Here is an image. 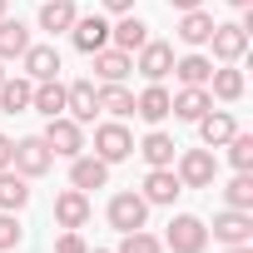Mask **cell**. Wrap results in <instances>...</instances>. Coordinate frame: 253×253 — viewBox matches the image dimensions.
I'll return each mask as SVG.
<instances>
[{
	"instance_id": "cell-15",
	"label": "cell",
	"mask_w": 253,
	"mask_h": 253,
	"mask_svg": "<svg viewBox=\"0 0 253 253\" xmlns=\"http://www.w3.org/2000/svg\"><path fill=\"white\" fill-rule=\"evenodd\" d=\"M199 124V139H204V149H223L233 134H238V124H233V114L228 109H209L204 119H194Z\"/></svg>"
},
{
	"instance_id": "cell-8",
	"label": "cell",
	"mask_w": 253,
	"mask_h": 253,
	"mask_svg": "<svg viewBox=\"0 0 253 253\" xmlns=\"http://www.w3.org/2000/svg\"><path fill=\"white\" fill-rule=\"evenodd\" d=\"M144 218H149V204H144V194H114L109 199V228H119V233H134V228H144Z\"/></svg>"
},
{
	"instance_id": "cell-7",
	"label": "cell",
	"mask_w": 253,
	"mask_h": 253,
	"mask_svg": "<svg viewBox=\"0 0 253 253\" xmlns=\"http://www.w3.org/2000/svg\"><path fill=\"white\" fill-rule=\"evenodd\" d=\"M134 70L149 80V84H164V75L174 70V45L169 40H144L134 50Z\"/></svg>"
},
{
	"instance_id": "cell-28",
	"label": "cell",
	"mask_w": 253,
	"mask_h": 253,
	"mask_svg": "<svg viewBox=\"0 0 253 253\" xmlns=\"http://www.w3.org/2000/svg\"><path fill=\"white\" fill-rule=\"evenodd\" d=\"M94 104H99L109 119H129V114H134V94L124 89V80H119V84H104V89H94Z\"/></svg>"
},
{
	"instance_id": "cell-31",
	"label": "cell",
	"mask_w": 253,
	"mask_h": 253,
	"mask_svg": "<svg viewBox=\"0 0 253 253\" xmlns=\"http://www.w3.org/2000/svg\"><path fill=\"white\" fill-rule=\"evenodd\" d=\"M223 199H228V209H243V213H248V209H253V174H248V169L233 174L228 189H223Z\"/></svg>"
},
{
	"instance_id": "cell-13",
	"label": "cell",
	"mask_w": 253,
	"mask_h": 253,
	"mask_svg": "<svg viewBox=\"0 0 253 253\" xmlns=\"http://www.w3.org/2000/svg\"><path fill=\"white\" fill-rule=\"evenodd\" d=\"M55 223H60V228H84V223H89V194H84V189L55 194Z\"/></svg>"
},
{
	"instance_id": "cell-11",
	"label": "cell",
	"mask_w": 253,
	"mask_h": 253,
	"mask_svg": "<svg viewBox=\"0 0 253 253\" xmlns=\"http://www.w3.org/2000/svg\"><path fill=\"white\" fill-rule=\"evenodd\" d=\"M65 114H70L75 124H94V114H99V104H94V80L65 84Z\"/></svg>"
},
{
	"instance_id": "cell-41",
	"label": "cell",
	"mask_w": 253,
	"mask_h": 253,
	"mask_svg": "<svg viewBox=\"0 0 253 253\" xmlns=\"http://www.w3.org/2000/svg\"><path fill=\"white\" fill-rule=\"evenodd\" d=\"M0 80H5V60H0Z\"/></svg>"
},
{
	"instance_id": "cell-12",
	"label": "cell",
	"mask_w": 253,
	"mask_h": 253,
	"mask_svg": "<svg viewBox=\"0 0 253 253\" xmlns=\"http://www.w3.org/2000/svg\"><path fill=\"white\" fill-rule=\"evenodd\" d=\"M109 184V164L104 159H94V154H75L70 159V189H104Z\"/></svg>"
},
{
	"instance_id": "cell-32",
	"label": "cell",
	"mask_w": 253,
	"mask_h": 253,
	"mask_svg": "<svg viewBox=\"0 0 253 253\" xmlns=\"http://www.w3.org/2000/svg\"><path fill=\"white\" fill-rule=\"evenodd\" d=\"M114 253H164V243H159L154 233L134 228V233H124V238H119V248H114Z\"/></svg>"
},
{
	"instance_id": "cell-24",
	"label": "cell",
	"mask_w": 253,
	"mask_h": 253,
	"mask_svg": "<svg viewBox=\"0 0 253 253\" xmlns=\"http://www.w3.org/2000/svg\"><path fill=\"white\" fill-rule=\"evenodd\" d=\"M30 204V179L15 174V169H0V209L5 213H20Z\"/></svg>"
},
{
	"instance_id": "cell-3",
	"label": "cell",
	"mask_w": 253,
	"mask_h": 253,
	"mask_svg": "<svg viewBox=\"0 0 253 253\" xmlns=\"http://www.w3.org/2000/svg\"><path fill=\"white\" fill-rule=\"evenodd\" d=\"M40 139L50 144L55 159H75V154H84V124H75L70 114H55V119H45Z\"/></svg>"
},
{
	"instance_id": "cell-6",
	"label": "cell",
	"mask_w": 253,
	"mask_h": 253,
	"mask_svg": "<svg viewBox=\"0 0 253 253\" xmlns=\"http://www.w3.org/2000/svg\"><path fill=\"white\" fill-rule=\"evenodd\" d=\"M209 45H213V60H218V65H238V60L248 55V30H243L238 20H218L213 35H209Z\"/></svg>"
},
{
	"instance_id": "cell-26",
	"label": "cell",
	"mask_w": 253,
	"mask_h": 253,
	"mask_svg": "<svg viewBox=\"0 0 253 253\" xmlns=\"http://www.w3.org/2000/svg\"><path fill=\"white\" fill-rule=\"evenodd\" d=\"M30 94H35V80H25V75H5V80H0V109H5V114H25L30 109Z\"/></svg>"
},
{
	"instance_id": "cell-2",
	"label": "cell",
	"mask_w": 253,
	"mask_h": 253,
	"mask_svg": "<svg viewBox=\"0 0 253 253\" xmlns=\"http://www.w3.org/2000/svg\"><path fill=\"white\" fill-rule=\"evenodd\" d=\"M174 174L184 189H209L218 179V159H213V149H184V154H174Z\"/></svg>"
},
{
	"instance_id": "cell-29",
	"label": "cell",
	"mask_w": 253,
	"mask_h": 253,
	"mask_svg": "<svg viewBox=\"0 0 253 253\" xmlns=\"http://www.w3.org/2000/svg\"><path fill=\"white\" fill-rule=\"evenodd\" d=\"M75 0H45L40 5V30H50V35H70V25H75Z\"/></svg>"
},
{
	"instance_id": "cell-27",
	"label": "cell",
	"mask_w": 253,
	"mask_h": 253,
	"mask_svg": "<svg viewBox=\"0 0 253 253\" xmlns=\"http://www.w3.org/2000/svg\"><path fill=\"white\" fill-rule=\"evenodd\" d=\"M25 50H30V30H25V20L0 15V60H20Z\"/></svg>"
},
{
	"instance_id": "cell-30",
	"label": "cell",
	"mask_w": 253,
	"mask_h": 253,
	"mask_svg": "<svg viewBox=\"0 0 253 253\" xmlns=\"http://www.w3.org/2000/svg\"><path fill=\"white\" fill-rule=\"evenodd\" d=\"M169 75H179V84H209L213 60H209V55H184V60H174V70H169Z\"/></svg>"
},
{
	"instance_id": "cell-36",
	"label": "cell",
	"mask_w": 253,
	"mask_h": 253,
	"mask_svg": "<svg viewBox=\"0 0 253 253\" xmlns=\"http://www.w3.org/2000/svg\"><path fill=\"white\" fill-rule=\"evenodd\" d=\"M99 5H104V15H129L134 0H99Z\"/></svg>"
},
{
	"instance_id": "cell-5",
	"label": "cell",
	"mask_w": 253,
	"mask_h": 253,
	"mask_svg": "<svg viewBox=\"0 0 253 253\" xmlns=\"http://www.w3.org/2000/svg\"><path fill=\"white\" fill-rule=\"evenodd\" d=\"M129 154H134V134L124 129L119 119H109V124H99V129H94V159L119 164V159H129Z\"/></svg>"
},
{
	"instance_id": "cell-33",
	"label": "cell",
	"mask_w": 253,
	"mask_h": 253,
	"mask_svg": "<svg viewBox=\"0 0 253 253\" xmlns=\"http://www.w3.org/2000/svg\"><path fill=\"white\" fill-rule=\"evenodd\" d=\"M223 149H228V164H233L238 174H243V169H253V134H233Z\"/></svg>"
},
{
	"instance_id": "cell-25",
	"label": "cell",
	"mask_w": 253,
	"mask_h": 253,
	"mask_svg": "<svg viewBox=\"0 0 253 253\" xmlns=\"http://www.w3.org/2000/svg\"><path fill=\"white\" fill-rule=\"evenodd\" d=\"M109 40H114L119 50H129V55H134V50H139V45L149 40V25H144V20H139L134 10H129V15H119V20L109 25Z\"/></svg>"
},
{
	"instance_id": "cell-1",
	"label": "cell",
	"mask_w": 253,
	"mask_h": 253,
	"mask_svg": "<svg viewBox=\"0 0 253 253\" xmlns=\"http://www.w3.org/2000/svg\"><path fill=\"white\" fill-rule=\"evenodd\" d=\"M159 243L174 248V253H204V248H209V223H204L199 213H174V218H169V233H164Z\"/></svg>"
},
{
	"instance_id": "cell-43",
	"label": "cell",
	"mask_w": 253,
	"mask_h": 253,
	"mask_svg": "<svg viewBox=\"0 0 253 253\" xmlns=\"http://www.w3.org/2000/svg\"><path fill=\"white\" fill-rule=\"evenodd\" d=\"M0 15H5V0H0Z\"/></svg>"
},
{
	"instance_id": "cell-42",
	"label": "cell",
	"mask_w": 253,
	"mask_h": 253,
	"mask_svg": "<svg viewBox=\"0 0 253 253\" xmlns=\"http://www.w3.org/2000/svg\"><path fill=\"white\" fill-rule=\"evenodd\" d=\"M89 253H109V248H89Z\"/></svg>"
},
{
	"instance_id": "cell-37",
	"label": "cell",
	"mask_w": 253,
	"mask_h": 253,
	"mask_svg": "<svg viewBox=\"0 0 253 253\" xmlns=\"http://www.w3.org/2000/svg\"><path fill=\"white\" fill-rule=\"evenodd\" d=\"M10 154H15V139L0 134V169H10Z\"/></svg>"
},
{
	"instance_id": "cell-21",
	"label": "cell",
	"mask_w": 253,
	"mask_h": 253,
	"mask_svg": "<svg viewBox=\"0 0 253 253\" xmlns=\"http://www.w3.org/2000/svg\"><path fill=\"white\" fill-rule=\"evenodd\" d=\"M179 194H184V184H179L174 169H149L144 174V204H174Z\"/></svg>"
},
{
	"instance_id": "cell-17",
	"label": "cell",
	"mask_w": 253,
	"mask_h": 253,
	"mask_svg": "<svg viewBox=\"0 0 253 253\" xmlns=\"http://www.w3.org/2000/svg\"><path fill=\"white\" fill-rule=\"evenodd\" d=\"M20 65H25V80H55V75L65 70L55 45H30V50L20 55Z\"/></svg>"
},
{
	"instance_id": "cell-19",
	"label": "cell",
	"mask_w": 253,
	"mask_h": 253,
	"mask_svg": "<svg viewBox=\"0 0 253 253\" xmlns=\"http://www.w3.org/2000/svg\"><path fill=\"white\" fill-rule=\"evenodd\" d=\"M209 99L238 104V99H243V70H238V65H218V70L209 75Z\"/></svg>"
},
{
	"instance_id": "cell-22",
	"label": "cell",
	"mask_w": 253,
	"mask_h": 253,
	"mask_svg": "<svg viewBox=\"0 0 253 253\" xmlns=\"http://www.w3.org/2000/svg\"><path fill=\"white\" fill-rule=\"evenodd\" d=\"M30 109H35V114H45V119L65 114V84H60V75H55V80H35V94H30Z\"/></svg>"
},
{
	"instance_id": "cell-14",
	"label": "cell",
	"mask_w": 253,
	"mask_h": 253,
	"mask_svg": "<svg viewBox=\"0 0 253 253\" xmlns=\"http://www.w3.org/2000/svg\"><path fill=\"white\" fill-rule=\"evenodd\" d=\"M218 243H248L253 238V213H243V209H223V213H213V228H209Z\"/></svg>"
},
{
	"instance_id": "cell-23",
	"label": "cell",
	"mask_w": 253,
	"mask_h": 253,
	"mask_svg": "<svg viewBox=\"0 0 253 253\" xmlns=\"http://www.w3.org/2000/svg\"><path fill=\"white\" fill-rule=\"evenodd\" d=\"M134 114H139L144 124L169 119V89H164V84H144V89L134 94Z\"/></svg>"
},
{
	"instance_id": "cell-16",
	"label": "cell",
	"mask_w": 253,
	"mask_h": 253,
	"mask_svg": "<svg viewBox=\"0 0 253 253\" xmlns=\"http://www.w3.org/2000/svg\"><path fill=\"white\" fill-rule=\"evenodd\" d=\"M129 70H134V55H129V50H119V45H104V50H94V75H99L104 84H119Z\"/></svg>"
},
{
	"instance_id": "cell-40",
	"label": "cell",
	"mask_w": 253,
	"mask_h": 253,
	"mask_svg": "<svg viewBox=\"0 0 253 253\" xmlns=\"http://www.w3.org/2000/svg\"><path fill=\"white\" fill-rule=\"evenodd\" d=\"M228 253H253V248L248 243H228Z\"/></svg>"
},
{
	"instance_id": "cell-20",
	"label": "cell",
	"mask_w": 253,
	"mask_h": 253,
	"mask_svg": "<svg viewBox=\"0 0 253 253\" xmlns=\"http://www.w3.org/2000/svg\"><path fill=\"white\" fill-rule=\"evenodd\" d=\"M139 154H144V164H149V169H174V154H179V144H174L164 129H149V134L139 139Z\"/></svg>"
},
{
	"instance_id": "cell-34",
	"label": "cell",
	"mask_w": 253,
	"mask_h": 253,
	"mask_svg": "<svg viewBox=\"0 0 253 253\" xmlns=\"http://www.w3.org/2000/svg\"><path fill=\"white\" fill-rule=\"evenodd\" d=\"M20 238H25V228H20V218H15V213H5V209H0V253H15V248H20Z\"/></svg>"
},
{
	"instance_id": "cell-18",
	"label": "cell",
	"mask_w": 253,
	"mask_h": 253,
	"mask_svg": "<svg viewBox=\"0 0 253 253\" xmlns=\"http://www.w3.org/2000/svg\"><path fill=\"white\" fill-rule=\"evenodd\" d=\"M213 25H218V20H213L204 5H199V10H184V15H179V40H184L189 50H199V45H209Z\"/></svg>"
},
{
	"instance_id": "cell-39",
	"label": "cell",
	"mask_w": 253,
	"mask_h": 253,
	"mask_svg": "<svg viewBox=\"0 0 253 253\" xmlns=\"http://www.w3.org/2000/svg\"><path fill=\"white\" fill-rule=\"evenodd\" d=\"M228 5H233V10H253V0H228Z\"/></svg>"
},
{
	"instance_id": "cell-38",
	"label": "cell",
	"mask_w": 253,
	"mask_h": 253,
	"mask_svg": "<svg viewBox=\"0 0 253 253\" xmlns=\"http://www.w3.org/2000/svg\"><path fill=\"white\" fill-rule=\"evenodd\" d=\"M199 5H204V0H169V10H179V15L184 10H199Z\"/></svg>"
},
{
	"instance_id": "cell-10",
	"label": "cell",
	"mask_w": 253,
	"mask_h": 253,
	"mask_svg": "<svg viewBox=\"0 0 253 253\" xmlns=\"http://www.w3.org/2000/svg\"><path fill=\"white\" fill-rule=\"evenodd\" d=\"M209 109H213L209 84H184L179 94H169V114H174V119H189V124H194V119H204Z\"/></svg>"
},
{
	"instance_id": "cell-35",
	"label": "cell",
	"mask_w": 253,
	"mask_h": 253,
	"mask_svg": "<svg viewBox=\"0 0 253 253\" xmlns=\"http://www.w3.org/2000/svg\"><path fill=\"white\" fill-rule=\"evenodd\" d=\"M55 253H89V248H84L80 228H65V233H60V243H55Z\"/></svg>"
},
{
	"instance_id": "cell-4",
	"label": "cell",
	"mask_w": 253,
	"mask_h": 253,
	"mask_svg": "<svg viewBox=\"0 0 253 253\" xmlns=\"http://www.w3.org/2000/svg\"><path fill=\"white\" fill-rule=\"evenodd\" d=\"M10 169H15V174H25V179H45V174L55 169V154H50V144H45L40 134H30V139H15Z\"/></svg>"
},
{
	"instance_id": "cell-9",
	"label": "cell",
	"mask_w": 253,
	"mask_h": 253,
	"mask_svg": "<svg viewBox=\"0 0 253 253\" xmlns=\"http://www.w3.org/2000/svg\"><path fill=\"white\" fill-rule=\"evenodd\" d=\"M70 40H75V50H80V55H94V50H104V45H109V20H104V15H75Z\"/></svg>"
}]
</instances>
